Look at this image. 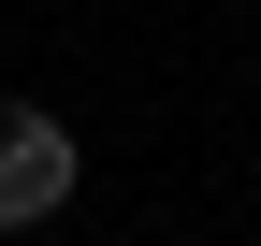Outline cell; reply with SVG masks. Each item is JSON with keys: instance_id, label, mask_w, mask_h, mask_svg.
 Instances as JSON below:
<instances>
[{"instance_id": "obj_1", "label": "cell", "mask_w": 261, "mask_h": 246, "mask_svg": "<svg viewBox=\"0 0 261 246\" xmlns=\"http://www.w3.org/2000/svg\"><path fill=\"white\" fill-rule=\"evenodd\" d=\"M73 189H87V145L58 131L29 87H0V232H44V218H73Z\"/></svg>"}]
</instances>
